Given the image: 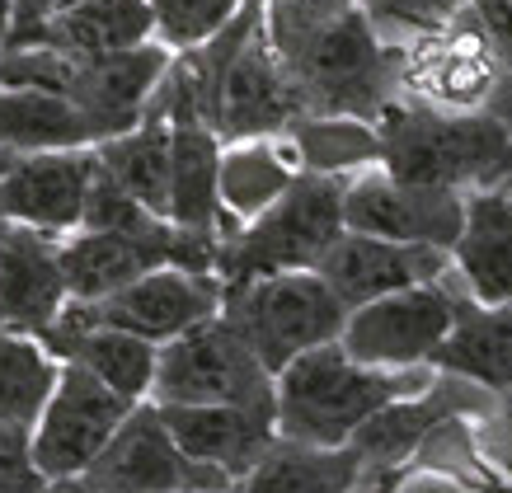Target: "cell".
Returning <instances> with one entry per match:
<instances>
[{
	"label": "cell",
	"instance_id": "cell-28",
	"mask_svg": "<svg viewBox=\"0 0 512 493\" xmlns=\"http://www.w3.org/2000/svg\"><path fill=\"white\" fill-rule=\"evenodd\" d=\"M470 0H362L372 24L386 33L390 43H419L433 33H447L456 19L466 15Z\"/></svg>",
	"mask_w": 512,
	"mask_h": 493
},
{
	"label": "cell",
	"instance_id": "cell-29",
	"mask_svg": "<svg viewBox=\"0 0 512 493\" xmlns=\"http://www.w3.org/2000/svg\"><path fill=\"white\" fill-rule=\"evenodd\" d=\"M52 479L38 470L29 451V437L0 432V493H47Z\"/></svg>",
	"mask_w": 512,
	"mask_h": 493
},
{
	"label": "cell",
	"instance_id": "cell-10",
	"mask_svg": "<svg viewBox=\"0 0 512 493\" xmlns=\"http://www.w3.org/2000/svg\"><path fill=\"white\" fill-rule=\"evenodd\" d=\"M466 207H470V193L400 184L381 165L353 174L348 193H343L348 231L400 240V245H433V249H447V254L466 235Z\"/></svg>",
	"mask_w": 512,
	"mask_h": 493
},
{
	"label": "cell",
	"instance_id": "cell-13",
	"mask_svg": "<svg viewBox=\"0 0 512 493\" xmlns=\"http://www.w3.org/2000/svg\"><path fill=\"white\" fill-rule=\"evenodd\" d=\"M315 273L334 287V296H339L348 310H362V306H372V301H381V296L442 282L447 273H456V263H451L447 249L400 245V240L348 231L339 245L325 254V263H320Z\"/></svg>",
	"mask_w": 512,
	"mask_h": 493
},
{
	"label": "cell",
	"instance_id": "cell-18",
	"mask_svg": "<svg viewBox=\"0 0 512 493\" xmlns=\"http://www.w3.org/2000/svg\"><path fill=\"white\" fill-rule=\"evenodd\" d=\"M146 43H156V15L146 0H71L5 47H57L71 57H109Z\"/></svg>",
	"mask_w": 512,
	"mask_h": 493
},
{
	"label": "cell",
	"instance_id": "cell-31",
	"mask_svg": "<svg viewBox=\"0 0 512 493\" xmlns=\"http://www.w3.org/2000/svg\"><path fill=\"white\" fill-rule=\"evenodd\" d=\"M10 5H15V29H10V38H5V43H19L24 33H33L47 15H52V10H57V0H10ZM5 43H0V47H5Z\"/></svg>",
	"mask_w": 512,
	"mask_h": 493
},
{
	"label": "cell",
	"instance_id": "cell-30",
	"mask_svg": "<svg viewBox=\"0 0 512 493\" xmlns=\"http://www.w3.org/2000/svg\"><path fill=\"white\" fill-rule=\"evenodd\" d=\"M475 451H484V456L512 479V390L498 395L494 409L475 423Z\"/></svg>",
	"mask_w": 512,
	"mask_h": 493
},
{
	"label": "cell",
	"instance_id": "cell-16",
	"mask_svg": "<svg viewBox=\"0 0 512 493\" xmlns=\"http://www.w3.org/2000/svg\"><path fill=\"white\" fill-rule=\"evenodd\" d=\"M43 343L57 362H76V367L94 371L104 386H113L132 404H146L151 390H156V367H160L156 343L137 339V334H123V329H109V324H94L76 301L43 334Z\"/></svg>",
	"mask_w": 512,
	"mask_h": 493
},
{
	"label": "cell",
	"instance_id": "cell-26",
	"mask_svg": "<svg viewBox=\"0 0 512 493\" xmlns=\"http://www.w3.org/2000/svg\"><path fill=\"white\" fill-rule=\"evenodd\" d=\"M287 141L311 174H362L381 165V132L362 118H296Z\"/></svg>",
	"mask_w": 512,
	"mask_h": 493
},
{
	"label": "cell",
	"instance_id": "cell-34",
	"mask_svg": "<svg viewBox=\"0 0 512 493\" xmlns=\"http://www.w3.org/2000/svg\"><path fill=\"white\" fill-rule=\"evenodd\" d=\"M10 29H15V5H10V0H0V43L10 38Z\"/></svg>",
	"mask_w": 512,
	"mask_h": 493
},
{
	"label": "cell",
	"instance_id": "cell-11",
	"mask_svg": "<svg viewBox=\"0 0 512 493\" xmlns=\"http://www.w3.org/2000/svg\"><path fill=\"white\" fill-rule=\"evenodd\" d=\"M76 306L94 324H109V329H123V334H137V339L165 348L188 329L217 320L226 306V282L217 273L156 268L123 292L104 296V301H76Z\"/></svg>",
	"mask_w": 512,
	"mask_h": 493
},
{
	"label": "cell",
	"instance_id": "cell-2",
	"mask_svg": "<svg viewBox=\"0 0 512 493\" xmlns=\"http://www.w3.org/2000/svg\"><path fill=\"white\" fill-rule=\"evenodd\" d=\"M381 170L400 184L480 193L512 174V127L494 113H456L404 94L381 113Z\"/></svg>",
	"mask_w": 512,
	"mask_h": 493
},
{
	"label": "cell",
	"instance_id": "cell-9",
	"mask_svg": "<svg viewBox=\"0 0 512 493\" xmlns=\"http://www.w3.org/2000/svg\"><path fill=\"white\" fill-rule=\"evenodd\" d=\"M85 484L94 493H235L231 475H221L212 465L193 461L179 442L170 437L160 404H137L109 451L85 470Z\"/></svg>",
	"mask_w": 512,
	"mask_h": 493
},
{
	"label": "cell",
	"instance_id": "cell-6",
	"mask_svg": "<svg viewBox=\"0 0 512 493\" xmlns=\"http://www.w3.org/2000/svg\"><path fill=\"white\" fill-rule=\"evenodd\" d=\"M151 404H231L278 418V376L259 362L226 315L160 348Z\"/></svg>",
	"mask_w": 512,
	"mask_h": 493
},
{
	"label": "cell",
	"instance_id": "cell-38",
	"mask_svg": "<svg viewBox=\"0 0 512 493\" xmlns=\"http://www.w3.org/2000/svg\"><path fill=\"white\" fill-rule=\"evenodd\" d=\"M5 155H10V151H0V160H5Z\"/></svg>",
	"mask_w": 512,
	"mask_h": 493
},
{
	"label": "cell",
	"instance_id": "cell-33",
	"mask_svg": "<svg viewBox=\"0 0 512 493\" xmlns=\"http://www.w3.org/2000/svg\"><path fill=\"white\" fill-rule=\"evenodd\" d=\"M419 493H470V489H456L447 479H419Z\"/></svg>",
	"mask_w": 512,
	"mask_h": 493
},
{
	"label": "cell",
	"instance_id": "cell-14",
	"mask_svg": "<svg viewBox=\"0 0 512 493\" xmlns=\"http://www.w3.org/2000/svg\"><path fill=\"white\" fill-rule=\"evenodd\" d=\"M71 306L62 235L5 226L0 235V334L43 339Z\"/></svg>",
	"mask_w": 512,
	"mask_h": 493
},
{
	"label": "cell",
	"instance_id": "cell-36",
	"mask_svg": "<svg viewBox=\"0 0 512 493\" xmlns=\"http://www.w3.org/2000/svg\"><path fill=\"white\" fill-rule=\"evenodd\" d=\"M5 160H10V155H5ZM5 160H0V165H5ZM5 226H10V221H5V212H0V235H5Z\"/></svg>",
	"mask_w": 512,
	"mask_h": 493
},
{
	"label": "cell",
	"instance_id": "cell-24",
	"mask_svg": "<svg viewBox=\"0 0 512 493\" xmlns=\"http://www.w3.org/2000/svg\"><path fill=\"white\" fill-rule=\"evenodd\" d=\"M437 371L475 381L489 395H508L512 390V306H480L470 301L456 334L442 343L433 357Z\"/></svg>",
	"mask_w": 512,
	"mask_h": 493
},
{
	"label": "cell",
	"instance_id": "cell-5",
	"mask_svg": "<svg viewBox=\"0 0 512 493\" xmlns=\"http://www.w3.org/2000/svg\"><path fill=\"white\" fill-rule=\"evenodd\" d=\"M221 315L245 334L259 362L278 376L296 357L339 343L353 310L334 296V287L320 273H273V278L226 287Z\"/></svg>",
	"mask_w": 512,
	"mask_h": 493
},
{
	"label": "cell",
	"instance_id": "cell-17",
	"mask_svg": "<svg viewBox=\"0 0 512 493\" xmlns=\"http://www.w3.org/2000/svg\"><path fill=\"white\" fill-rule=\"evenodd\" d=\"M160 418L193 461L231 475L235 484L278 442V418L231 404H160Z\"/></svg>",
	"mask_w": 512,
	"mask_h": 493
},
{
	"label": "cell",
	"instance_id": "cell-22",
	"mask_svg": "<svg viewBox=\"0 0 512 493\" xmlns=\"http://www.w3.org/2000/svg\"><path fill=\"white\" fill-rule=\"evenodd\" d=\"M99 165L132 193V198L170 221V179H174V127L170 118H160L156 108L141 113V123L132 132L113 141H99Z\"/></svg>",
	"mask_w": 512,
	"mask_h": 493
},
{
	"label": "cell",
	"instance_id": "cell-12",
	"mask_svg": "<svg viewBox=\"0 0 512 493\" xmlns=\"http://www.w3.org/2000/svg\"><path fill=\"white\" fill-rule=\"evenodd\" d=\"M99 174V151H38L10 155L0 165V212L10 226H33L47 235H76L85 221L90 184Z\"/></svg>",
	"mask_w": 512,
	"mask_h": 493
},
{
	"label": "cell",
	"instance_id": "cell-37",
	"mask_svg": "<svg viewBox=\"0 0 512 493\" xmlns=\"http://www.w3.org/2000/svg\"><path fill=\"white\" fill-rule=\"evenodd\" d=\"M57 5H71V0H57Z\"/></svg>",
	"mask_w": 512,
	"mask_h": 493
},
{
	"label": "cell",
	"instance_id": "cell-4",
	"mask_svg": "<svg viewBox=\"0 0 512 493\" xmlns=\"http://www.w3.org/2000/svg\"><path fill=\"white\" fill-rule=\"evenodd\" d=\"M353 174H311L301 170L296 184L282 193L264 216L245 221L240 231L221 245L217 278L226 287L273 273H315L325 254L348 235L343 221V193Z\"/></svg>",
	"mask_w": 512,
	"mask_h": 493
},
{
	"label": "cell",
	"instance_id": "cell-21",
	"mask_svg": "<svg viewBox=\"0 0 512 493\" xmlns=\"http://www.w3.org/2000/svg\"><path fill=\"white\" fill-rule=\"evenodd\" d=\"M104 132L85 108L62 94L43 90H0V151L38 155V151H85L99 146Z\"/></svg>",
	"mask_w": 512,
	"mask_h": 493
},
{
	"label": "cell",
	"instance_id": "cell-15",
	"mask_svg": "<svg viewBox=\"0 0 512 493\" xmlns=\"http://www.w3.org/2000/svg\"><path fill=\"white\" fill-rule=\"evenodd\" d=\"M301 118V99H296L287 66L268 43L264 24L249 33L245 47L235 52L226 85H221L217 108V137L231 141H259V137H287V127Z\"/></svg>",
	"mask_w": 512,
	"mask_h": 493
},
{
	"label": "cell",
	"instance_id": "cell-7",
	"mask_svg": "<svg viewBox=\"0 0 512 493\" xmlns=\"http://www.w3.org/2000/svg\"><path fill=\"white\" fill-rule=\"evenodd\" d=\"M470 301L475 296L466 292L461 273H447L442 282L409 287V292L381 296L372 306L353 310L339 343L362 367H381V371L433 367V357L456 334V324H461Z\"/></svg>",
	"mask_w": 512,
	"mask_h": 493
},
{
	"label": "cell",
	"instance_id": "cell-25",
	"mask_svg": "<svg viewBox=\"0 0 512 493\" xmlns=\"http://www.w3.org/2000/svg\"><path fill=\"white\" fill-rule=\"evenodd\" d=\"M57 381H62V362L47 353L43 339L0 334V432L33 437Z\"/></svg>",
	"mask_w": 512,
	"mask_h": 493
},
{
	"label": "cell",
	"instance_id": "cell-32",
	"mask_svg": "<svg viewBox=\"0 0 512 493\" xmlns=\"http://www.w3.org/2000/svg\"><path fill=\"white\" fill-rule=\"evenodd\" d=\"M404 484V470H381V475H367V484L357 493H400Z\"/></svg>",
	"mask_w": 512,
	"mask_h": 493
},
{
	"label": "cell",
	"instance_id": "cell-35",
	"mask_svg": "<svg viewBox=\"0 0 512 493\" xmlns=\"http://www.w3.org/2000/svg\"><path fill=\"white\" fill-rule=\"evenodd\" d=\"M47 493H94V489L85 484V479H57V484H52Z\"/></svg>",
	"mask_w": 512,
	"mask_h": 493
},
{
	"label": "cell",
	"instance_id": "cell-3",
	"mask_svg": "<svg viewBox=\"0 0 512 493\" xmlns=\"http://www.w3.org/2000/svg\"><path fill=\"white\" fill-rule=\"evenodd\" d=\"M433 381L437 367H362L343 343H325L278 371V437L306 447H348L381 409L423 395Z\"/></svg>",
	"mask_w": 512,
	"mask_h": 493
},
{
	"label": "cell",
	"instance_id": "cell-8",
	"mask_svg": "<svg viewBox=\"0 0 512 493\" xmlns=\"http://www.w3.org/2000/svg\"><path fill=\"white\" fill-rule=\"evenodd\" d=\"M132 409L137 404L118 395L113 386H104L94 371L62 362V381H57V390H52V400H47L43 418H38V428L29 437L38 470L52 484L57 479H80L109 451L118 428L132 418Z\"/></svg>",
	"mask_w": 512,
	"mask_h": 493
},
{
	"label": "cell",
	"instance_id": "cell-23",
	"mask_svg": "<svg viewBox=\"0 0 512 493\" xmlns=\"http://www.w3.org/2000/svg\"><path fill=\"white\" fill-rule=\"evenodd\" d=\"M301 160H296L287 137H259V141H231L221 151V207L231 221H254L296 184Z\"/></svg>",
	"mask_w": 512,
	"mask_h": 493
},
{
	"label": "cell",
	"instance_id": "cell-27",
	"mask_svg": "<svg viewBox=\"0 0 512 493\" xmlns=\"http://www.w3.org/2000/svg\"><path fill=\"white\" fill-rule=\"evenodd\" d=\"M156 15V43H165L170 52H193L207 38H217L245 0H146Z\"/></svg>",
	"mask_w": 512,
	"mask_h": 493
},
{
	"label": "cell",
	"instance_id": "cell-20",
	"mask_svg": "<svg viewBox=\"0 0 512 493\" xmlns=\"http://www.w3.org/2000/svg\"><path fill=\"white\" fill-rule=\"evenodd\" d=\"M367 461L362 451L348 447H306L292 437H278L264 451L235 493H357L367 484Z\"/></svg>",
	"mask_w": 512,
	"mask_h": 493
},
{
	"label": "cell",
	"instance_id": "cell-19",
	"mask_svg": "<svg viewBox=\"0 0 512 493\" xmlns=\"http://www.w3.org/2000/svg\"><path fill=\"white\" fill-rule=\"evenodd\" d=\"M174 127V179H170V221L179 231L221 235V245L240 231V221L221 207V151L226 141L202 123Z\"/></svg>",
	"mask_w": 512,
	"mask_h": 493
},
{
	"label": "cell",
	"instance_id": "cell-1",
	"mask_svg": "<svg viewBox=\"0 0 512 493\" xmlns=\"http://www.w3.org/2000/svg\"><path fill=\"white\" fill-rule=\"evenodd\" d=\"M264 33L287 66L301 118H362L404 99V47L372 24L362 0H268Z\"/></svg>",
	"mask_w": 512,
	"mask_h": 493
}]
</instances>
